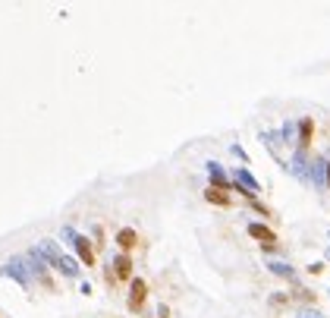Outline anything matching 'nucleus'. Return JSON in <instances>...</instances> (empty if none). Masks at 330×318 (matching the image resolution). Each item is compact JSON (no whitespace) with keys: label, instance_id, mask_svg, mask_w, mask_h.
<instances>
[{"label":"nucleus","instance_id":"nucleus-1","mask_svg":"<svg viewBox=\"0 0 330 318\" xmlns=\"http://www.w3.org/2000/svg\"><path fill=\"white\" fill-rule=\"evenodd\" d=\"M145 296H148V283L142 277H132V290H129V309L132 312H139V309L145 306Z\"/></svg>","mask_w":330,"mask_h":318},{"label":"nucleus","instance_id":"nucleus-2","mask_svg":"<svg viewBox=\"0 0 330 318\" xmlns=\"http://www.w3.org/2000/svg\"><path fill=\"white\" fill-rule=\"evenodd\" d=\"M116 246L123 249V255H129L135 246H139V233H135L132 227H123L120 233H116Z\"/></svg>","mask_w":330,"mask_h":318},{"label":"nucleus","instance_id":"nucleus-3","mask_svg":"<svg viewBox=\"0 0 330 318\" xmlns=\"http://www.w3.org/2000/svg\"><path fill=\"white\" fill-rule=\"evenodd\" d=\"M249 233L255 236V239H261V246H264V249H274L277 246V233H274V230H267L264 224H252Z\"/></svg>","mask_w":330,"mask_h":318},{"label":"nucleus","instance_id":"nucleus-4","mask_svg":"<svg viewBox=\"0 0 330 318\" xmlns=\"http://www.w3.org/2000/svg\"><path fill=\"white\" fill-rule=\"evenodd\" d=\"M113 277L116 280H132V259L129 255H116L113 259Z\"/></svg>","mask_w":330,"mask_h":318},{"label":"nucleus","instance_id":"nucleus-5","mask_svg":"<svg viewBox=\"0 0 330 318\" xmlns=\"http://www.w3.org/2000/svg\"><path fill=\"white\" fill-rule=\"evenodd\" d=\"M73 246H75V252H79V259L91 268V265H95V252H91V243H88L85 236H73Z\"/></svg>","mask_w":330,"mask_h":318},{"label":"nucleus","instance_id":"nucleus-6","mask_svg":"<svg viewBox=\"0 0 330 318\" xmlns=\"http://www.w3.org/2000/svg\"><path fill=\"white\" fill-rule=\"evenodd\" d=\"M205 199H208L211 205H220V208H226V205L233 202L230 195H226V189H220V186H208V189H205Z\"/></svg>","mask_w":330,"mask_h":318},{"label":"nucleus","instance_id":"nucleus-7","mask_svg":"<svg viewBox=\"0 0 330 318\" xmlns=\"http://www.w3.org/2000/svg\"><path fill=\"white\" fill-rule=\"evenodd\" d=\"M311 133H315V123H311V117H305L302 120V130H299V148L302 151L311 145Z\"/></svg>","mask_w":330,"mask_h":318},{"label":"nucleus","instance_id":"nucleus-8","mask_svg":"<svg viewBox=\"0 0 330 318\" xmlns=\"http://www.w3.org/2000/svg\"><path fill=\"white\" fill-rule=\"evenodd\" d=\"M41 252H44V255H47V259H50V262H54V265H57V268H60V262H63V255H60V249H57L54 243H50V239H44V243H41Z\"/></svg>","mask_w":330,"mask_h":318},{"label":"nucleus","instance_id":"nucleus-9","mask_svg":"<svg viewBox=\"0 0 330 318\" xmlns=\"http://www.w3.org/2000/svg\"><path fill=\"white\" fill-rule=\"evenodd\" d=\"M3 271H6V274H13V277L19 280V283H29V274L22 271V262H10V265H6Z\"/></svg>","mask_w":330,"mask_h":318},{"label":"nucleus","instance_id":"nucleus-10","mask_svg":"<svg viewBox=\"0 0 330 318\" xmlns=\"http://www.w3.org/2000/svg\"><path fill=\"white\" fill-rule=\"evenodd\" d=\"M60 271H63V274H70V277H75V274H79V268H75V262H73V259H63V262H60Z\"/></svg>","mask_w":330,"mask_h":318},{"label":"nucleus","instance_id":"nucleus-11","mask_svg":"<svg viewBox=\"0 0 330 318\" xmlns=\"http://www.w3.org/2000/svg\"><path fill=\"white\" fill-rule=\"evenodd\" d=\"M327 177H330V167H327Z\"/></svg>","mask_w":330,"mask_h":318}]
</instances>
